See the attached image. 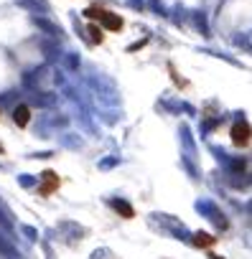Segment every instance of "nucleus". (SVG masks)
Returning a JSON list of instances; mask_svg holds the SVG:
<instances>
[{"label": "nucleus", "mask_w": 252, "mask_h": 259, "mask_svg": "<svg viewBox=\"0 0 252 259\" xmlns=\"http://www.w3.org/2000/svg\"><path fill=\"white\" fill-rule=\"evenodd\" d=\"M84 18L92 21V23H99L104 31H112V33H120L122 26H125V21H122L115 11H107V8H102V6H89V8H84Z\"/></svg>", "instance_id": "obj_1"}, {"label": "nucleus", "mask_w": 252, "mask_h": 259, "mask_svg": "<svg viewBox=\"0 0 252 259\" xmlns=\"http://www.w3.org/2000/svg\"><path fill=\"white\" fill-rule=\"evenodd\" d=\"M229 140H232V145H237V148H247V145L252 143V127H249V122H247L244 117H239V119L232 122V127H229Z\"/></svg>", "instance_id": "obj_2"}, {"label": "nucleus", "mask_w": 252, "mask_h": 259, "mask_svg": "<svg viewBox=\"0 0 252 259\" xmlns=\"http://www.w3.org/2000/svg\"><path fill=\"white\" fill-rule=\"evenodd\" d=\"M59 186H61V178H59L54 170H44V173H41V188H39V196L46 198V196H51L54 191H59Z\"/></svg>", "instance_id": "obj_3"}, {"label": "nucleus", "mask_w": 252, "mask_h": 259, "mask_svg": "<svg viewBox=\"0 0 252 259\" xmlns=\"http://www.w3.org/2000/svg\"><path fill=\"white\" fill-rule=\"evenodd\" d=\"M13 122H16V127L26 130L28 122H31V107H28V104H18V107L13 109Z\"/></svg>", "instance_id": "obj_4"}, {"label": "nucleus", "mask_w": 252, "mask_h": 259, "mask_svg": "<svg viewBox=\"0 0 252 259\" xmlns=\"http://www.w3.org/2000/svg\"><path fill=\"white\" fill-rule=\"evenodd\" d=\"M191 244H194V246H199V249H214L217 236H214V234H209V231H196V234H194V239H191Z\"/></svg>", "instance_id": "obj_5"}, {"label": "nucleus", "mask_w": 252, "mask_h": 259, "mask_svg": "<svg viewBox=\"0 0 252 259\" xmlns=\"http://www.w3.org/2000/svg\"><path fill=\"white\" fill-rule=\"evenodd\" d=\"M110 206H112V211H117L122 219H135V208H133L128 201H122V198H112V201H110Z\"/></svg>", "instance_id": "obj_6"}, {"label": "nucleus", "mask_w": 252, "mask_h": 259, "mask_svg": "<svg viewBox=\"0 0 252 259\" xmlns=\"http://www.w3.org/2000/svg\"><path fill=\"white\" fill-rule=\"evenodd\" d=\"M87 38H89L94 46H99V44L104 41V28H102L99 23H92V21H89V26H87Z\"/></svg>", "instance_id": "obj_7"}, {"label": "nucleus", "mask_w": 252, "mask_h": 259, "mask_svg": "<svg viewBox=\"0 0 252 259\" xmlns=\"http://www.w3.org/2000/svg\"><path fill=\"white\" fill-rule=\"evenodd\" d=\"M168 74H171V76H173V81H176V84H178V89H186V81H181V76H178V74H176V69H173V66H171V64H168Z\"/></svg>", "instance_id": "obj_8"}, {"label": "nucleus", "mask_w": 252, "mask_h": 259, "mask_svg": "<svg viewBox=\"0 0 252 259\" xmlns=\"http://www.w3.org/2000/svg\"><path fill=\"white\" fill-rule=\"evenodd\" d=\"M209 259H224V256H219V254H211V249H209Z\"/></svg>", "instance_id": "obj_9"}, {"label": "nucleus", "mask_w": 252, "mask_h": 259, "mask_svg": "<svg viewBox=\"0 0 252 259\" xmlns=\"http://www.w3.org/2000/svg\"><path fill=\"white\" fill-rule=\"evenodd\" d=\"M0 153H3V145H0Z\"/></svg>", "instance_id": "obj_10"}]
</instances>
